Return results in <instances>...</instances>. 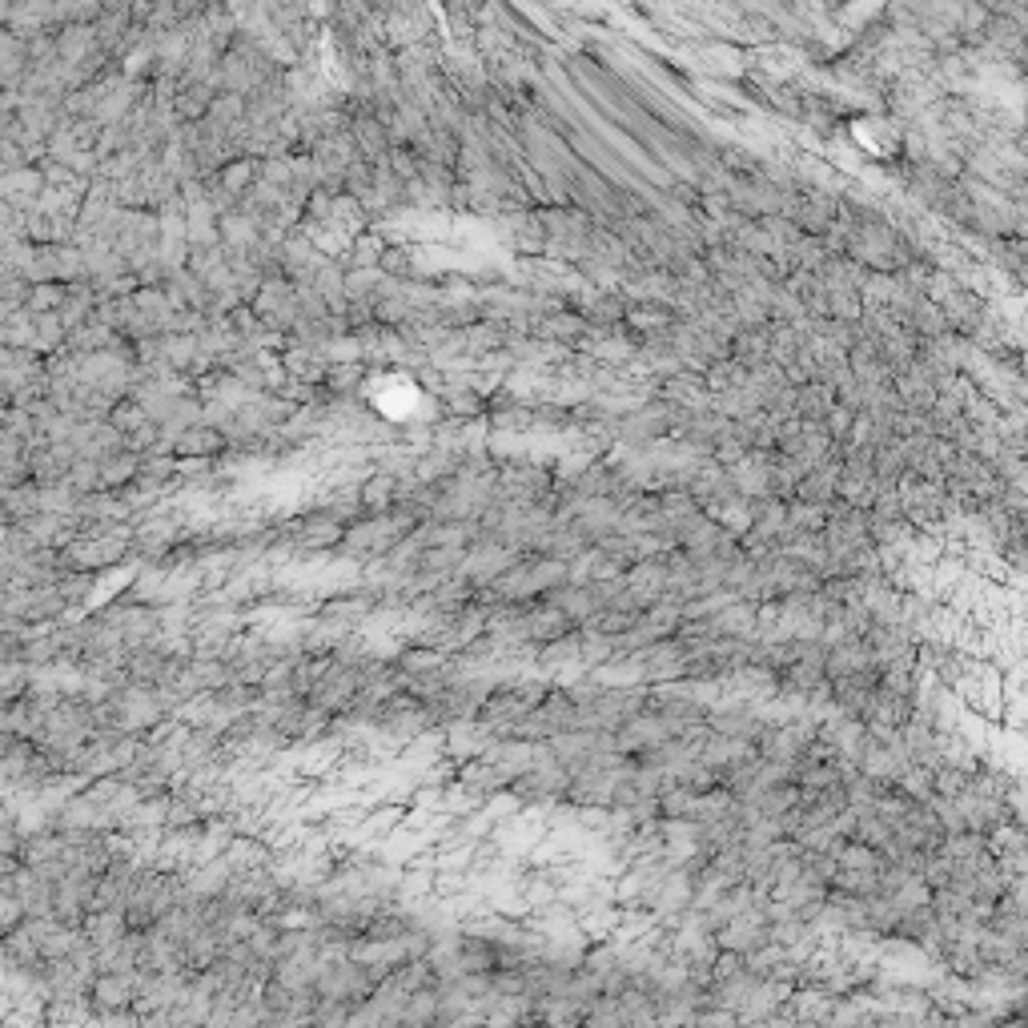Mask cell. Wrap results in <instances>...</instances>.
Instances as JSON below:
<instances>
[{"mask_svg": "<svg viewBox=\"0 0 1028 1028\" xmlns=\"http://www.w3.org/2000/svg\"><path fill=\"white\" fill-rule=\"evenodd\" d=\"M137 988H141V972H97L89 984V996L97 1012H121V1008H133Z\"/></svg>", "mask_w": 1028, "mask_h": 1028, "instance_id": "1", "label": "cell"}, {"mask_svg": "<svg viewBox=\"0 0 1028 1028\" xmlns=\"http://www.w3.org/2000/svg\"><path fill=\"white\" fill-rule=\"evenodd\" d=\"M358 494H362V510H366V514H386V510L398 502V478H394L390 470H370V474L362 478Z\"/></svg>", "mask_w": 1028, "mask_h": 1028, "instance_id": "2", "label": "cell"}, {"mask_svg": "<svg viewBox=\"0 0 1028 1028\" xmlns=\"http://www.w3.org/2000/svg\"><path fill=\"white\" fill-rule=\"evenodd\" d=\"M81 932H85L97 948H105V944H117V940L129 932V916H125V908H97V912L85 916Z\"/></svg>", "mask_w": 1028, "mask_h": 1028, "instance_id": "3", "label": "cell"}, {"mask_svg": "<svg viewBox=\"0 0 1028 1028\" xmlns=\"http://www.w3.org/2000/svg\"><path fill=\"white\" fill-rule=\"evenodd\" d=\"M133 478H141V454L137 450H109L101 458V486L105 490H121Z\"/></svg>", "mask_w": 1028, "mask_h": 1028, "instance_id": "4", "label": "cell"}, {"mask_svg": "<svg viewBox=\"0 0 1028 1028\" xmlns=\"http://www.w3.org/2000/svg\"><path fill=\"white\" fill-rule=\"evenodd\" d=\"M37 510H41V482H21L5 490V527L25 523Z\"/></svg>", "mask_w": 1028, "mask_h": 1028, "instance_id": "5", "label": "cell"}, {"mask_svg": "<svg viewBox=\"0 0 1028 1028\" xmlns=\"http://www.w3.org/2000/svg\"><path fill=\"white\" fill-rule=\"evenodd\" d=\"M173 450L185 454V458H213L217 450H225V434L213 430V426H193V430L177 434Z\"/></svg>", "mask_w": 1028, "mask_h": 1028, "instance_id": "6", "label": "cell"}, {"mask_svg": "<svg viewBox=\"0 0 1028 1028\" xmlns=\"http://www.w3.org/2000/svg\"><path fill=\"white\" fill-rule=\"evenodd\" d=\"M438 1008H442L438 988L410 992V996L402 1000V1024H438Z\"/></svg>", "mask_w": 1028, "mask_h": 1028, "instance_id": "7", "label": "cell"}, {"mask_svg": "<svg viewBox=\"0 0 1028 1028\" xmlns=\"http://www.w3.org/2000/svg\"><path fill=\"white\" fill-rule=\"evenodd\" d=\"M583 651V639L579 635H563V639H551L543 651H539V659L543 663H563V659H571V655H579Z\"/></svg>", "mask_w": 1028, "mask_h": 1028, "instance_id": "8", "label": "cell"}, {"mask_svg": "<svg viewBox=\"0 0 1028 1028\" xmlns=\"http://www.w3.org/2000/svg\"><path fill=\"white\" fill-rule=\"evenodd\" d=\"M57 306H65V290L57 286H37L29 294V310H57Z\"/></svg>", "mask_w": 1028, "mask_h": 1028, "instance_id": "9", "label": "cell"}, {"mask_svg": "<svg viewBox=\"0 0 1028 1028\" xmlns=\"http://www.w3.org/2000/svg\"><path fill=\"white\" fill-rule=\"evenodd\" d=\"M450 410H454V414H474V410H478V398H470V394H458V398L450 402Z\"/></svg>", "mask_w": 1028, "mask_h": 1028, "instance_id": "10", "label": "cell"}, {"mask_svg": "<svg viewBox=\"0 0 1028 1028\" xmlns=\"http://www.w3.org/2000/svg\"><path fill=\"white\" fill-rule=\"evenodd\" d=\"M354 382H358V370H338V374H334V386H338V390H350Z\"/></svg>", "mask_w": 1028, "mask_h": 1028, "instance_id": "11", "label": "cell"}]
</instances>
